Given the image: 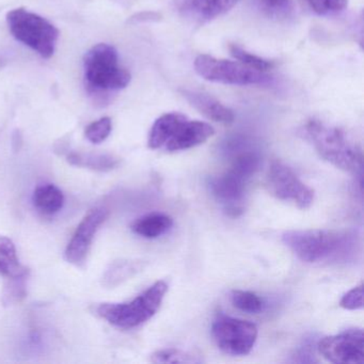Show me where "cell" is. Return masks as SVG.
Wrapping results in <instances>:
<instances>
[{
	"instance_id": "cell-5",
	"label": "cell",
	"mask_w": 364,
	"mask_h": 364,
	"mask_svg": "<svg viewBox=\"0 0 364 364\" xmlns=\"http://www.w3.org/2000/svg\"><path fill=\"white\" fill-rule=\"evenodd\" d=\"M167 291V283L157 281L131 301L100 304L97 308V314L114 327L133 329L156 314Z\"/></svg>"
},
{
	"instance_id": "cell-28",
	"label": "cell",
	"mask_w": 364,
	"mask_h": 364,
	"mask_svg": "<svg viewBox=\"0 0 364 364\" xmlns=\"http://www.w3.org/2000/svg\"><path fill=\"white\" fill-rule=\"evenodd\" d=\"M161 16L154 12H144V14H137L131 18L132 22H150V21L159 20Z\"/></svg>"
},
{
	"instance_id": "cell-22",
	"label": "cell",
	"mask_w": 364,
	"mask_h": 364,
	"mask_svg": "<svg viewBox=\"0 0 364 364\" xmlns=\"http://www.w3.org/2000/svg\"><path fill=\"white\" fill-rule=\"evenodd\" d=\"M153 363H199L193 353L176 348L161 349L151 355Z\"/></svg>"
},
{
	"instance_id": "cell-20",
	"label": "cell",
	"mask_w": 364,
	"mask_h": 364,
	"mask_svg": "<svg viewBox=\"0 0 364 364\" xmlns=\"http://www.w3.org/2000/svg\"><path fill=\"white\" fill-rule=\"evenodd\" d=\"M229 50L232 56L236 60H238V63H242V65L250 68V69L266 73V72L269 71V70L274 68V63L272 61L262 58V57L257 56V55L252 54V53L247 52L246 50L236 46V44L230 46Z\"/></svg>"
},
{
	"instance_id": "cell-16",
	"label": "cell",
	"mask_w": 364,
	"mask_h": 364,
	"mask_svg": "<svg viewBox=\"0 0 364 364\" xmlns=\"http://www.w3.org/2000/svg\"><path fill=\"white\" fill-rule=\"evenodd\" d=\"M173 225L171 217L163 213H152L140 217L132 225V231L141 237L157 238L167 233Z\"/></svg>"
},
{
	"instance_id": "cell-1",
	"label": "cell",
	"mask_w": 364,
	"mask_h": 364,
	"mask_svg": "<svg viewBox=\"0 0 364 364\" xmlns=\"http://www.w3.org/2000/svg\"><path fill=\"white\" fill-rule=\"evenodd\" d=\"M304 133L323 161L344 171L361 170V146L344 129L312 119L304 125Z\"/></svg>"
},
{
	"instance_id": "cell-6",
	"label": "cell",
	"mask_w": 364,
	"mask_h": 364,
	"mask_svg": "<svg viewBox=\"0 0 364 364\" xmlns=\"http://www.w3.org/2000/svg\"><path fill=\"white\" fill-rule=\"evenodd\" d=\"M84 68L88 88L95 92L121 90L131 82V74L119 65L118 52L109 44L91 48L85 56Z\"/></svg>"
},
{
	"instance_id": "cell-17",
	"label": "cell",
	"mask_w": 364,
	"mask_h": 364,
	"mask_svg": "<svg viewBox=\"0 0 364 364\" xmlns=\"http://www.w3.org/2000/svg\"><path fill=\"white\" fill-rule=\"evenodd\" d=\"M33 203L42 214L55 215L63 210L65 196L54 184H42L33 191Z\"/></svg>"
},
{
	"instance_id": "cell-3",
	"label": "cell",
	"mask_w": 364,
	"mask_h": 364,
	"mask_svg": "<svg viewBox=\"0 0 364 364\" xmlns=\"http://www.w3.org/2000/svg\"><path fill=\"white\" fill-rule=\"evenodd\" d=\"M282 242L306 263H321L344 257L351 249L353 237L334 230H293L283 233Z\"/></svg>"
},
{
	"instance_id": "cell-21",
	"label": "cell",
	"mask_w": 364,
	"mask_h": 364,
	"mask_svg": "<svg viewBox=\"0 0 364 364\" xmlns=\"http://www.w3.org/2000/svg\"><path fill=\"white\" fill-rule=\"evenodd\" d=\"M231 301L235 308L249 314H257L264 309V301L252 291H233L231 294Z\"/></svg>"
},
{
	"instance_id": "cell-9",
	"label": "cell",
	"mask_w": 364,
	"mask_h": 364,
	"mask_svg": "<svg viewBox=\"0 0 364 364\" xmlns=\"http://www.w3.org/2000/svg\"><path fill=\"white\" fill-rule=\"evenodd\" d=\"M212 336L223 353L245 355L252 350L257 342V328L250 321L218 314L212 323Z\"/></svg>"
},
{
	"instance_id": "cell-25",
	"label": "cell",
	"mask_w": 364,
	"mask_h": 364,
	"mask_svg": "<svg viewBox=\"0 0 364 364\" xmlns=\"http://www.w3.org/2000/svg\"><path fill=\"white\" fill-rule=\"evenodd\" d=\"M311 9L318 16H331L346 8L348 0H306Z\"/></svg>"
},
{
	"instance_id": "cell-10",
	"label": "cell",
	"mask_w": 364,
	"mask_h": 364,
	"mask_svg": "<svg viewBox=\"0 0 364 364\" xmlns=\"http://www.w3.org/2000/svg\"><path fill=\"white\" fill-rule=\"evenodd\" d=\"M267 185L277 199L293 203L300 210H306L314 201L312 189L306 186L289 166L281 161H274L270 166Z\"/></svg>"
},
{
	"instance_id": "cell-26",
	"label": "cell",
	"mask_w": 364,
	"mask_h": 364,
	"mask_svg": "<svg viewBox=\"0 0 364 364\" xmlns=\"http://www.w3.org/2000/svg\"><path fill=\"white\" fill-rule=\"evenodd\" d=\"M262 9L272 18H283L291 12V0H259Z\"/></svg>"
},
{
	"instance_id": "cell-23",
	"label": "cell",
	"mask_w": 364,
	"mask_h": 364,
	"mask_svg": "<svg viewBox=\"0 0 364 364\" xmlns=\"http://www.w3.org/2000/svg\"><path fill=\"white\" fill-rule=\"evenodd\" d=\"M112 131V119L105 117L91 123L85 132L87 139L93 144H100L109 137Z\"/></svg>"
},
{
	"instance_id": "cell-18",
	"label": "cell",
	"mask_w": 364,
	"mask_h": 364,
	"mask_svg": "<svg viewBox=\"0 0 364 364\" xmlns=\"http://www.w3.org/2000/svg\"><path fill=\"white\" fill-rule=\"evenodd\" d=\"M68 161L76 167L87 168L95 171H110L119 165V159L112 155L92 153H71Z\"/></svg>"
},
{
	"instance_id": "cell-24",
	"label": "cell",
	"mask_w": 364,
	"mask_h": 364,
	"mask_svg": "<svg viewBox=\"0 0 364 364\" xmlns=\"http://www.w3.org/2000/svg\"><path fill=\"white\" fill-rule=\"evenodd\" d=\"M27 279H28V277L9 279V283L6 285L5 291H4V304H16L25 297V295H26Z\"/></svg>"
},
{
	"instance_id": "cell-12",
	"label": "cell",
	"mask_w": 364,
	"mask_h": 364,
	"mask_svg": "<svg viewBox=\"0 0 364 364\" xmlns=\"http://www.w3.org/2000/svg\"><path fill=\"white\" fill-rule=\"evenodd\" d=\"M107 217L108 210L106 208H95L80 221L65 249V257L69 263L77 267L86 263L95 234L99 231L100 227L105 223Z\"/></svg>"
},
{
	"instance_id": "cell-15",
	"label": "cell",
	"mask_w": 364,
	"mask_h": 364,
	"mask_svg": "<svg viewBox=\"0 0 364 364\" xmlns=\"http://www.w3.org/2000/svg\"><path fill=\"white\" fill-rule=\"evenodd\" d=\"M0 274L9 279L28 277V268L22 265L16 245L10 238L0 236Z\"/></svg>"
},
{
	"instance_id": "cell-4",
	"label": "cell",
	"mask_w": 364,
	"mask_h": 364,
	"mask_svg": "<svg viewBox=\"0 0 364 364\" xmlns=\"http://www.w3.org/2000/svg\"><path fill=\"white\" fill-rule=\"evenodd\" d=\"M259 159L252 152L236 156L225 173L213 178L210 189L217 201L220 202L230 216L237 217L244 212L245 193L249 180L259 169Z\"/></svg>"
},
{
	"instance_id": "cell-19",
	"label": "cell",
	"mask_w": 364,
	"mask_h": 364,
	"mask_svg": "<svg viewBox=\"0 0 364 364\" xmlns=\"http://www.w3.org/2000/svg\"><path fill=\"white\" fill-rule=\"evenodd\" d=\"M144 267V264L141 261L122 259V261L116 262L106 272L104 281L108 287H114L131 277L135 276L137 272H141Z\"/></svg>"
},
{
	"instance_id": "cell-2",
	"label": "cell",
	"mask_w": 364,
	"mask_h": 364,
	"mask_svg": "<svg viewBox=\"0 0 364 364\" xmlns=\"http://www.w3.org/2000/svg\"><path fill=\"white\" fill-rule=\"evenodd\" d=\"M214 134V127L208 123L189 120L178 112H169L155 121L148 144L152 150L164 149L168 152H178L204 144Z\"/></svg>"
},
{
	"instance_id": "cell-27",
	"label": "cell",
	"mask_w": 364,
	"mask_h": 364,
	"mask_svg": "<svg viewBox=\"0 0 364 364\" xmlns=\"http://www.w3.org/2000/svg\"><path fill=\"white\" fill-rule=\"evenodd\" d=\"M340 306L346 310L355 311L363 308V285L360 284L347 291L340 301Z\"/></svg>"
},
{
	"instance_id": "cell-11",
	"label": "cell",
	"mask_w": 364,
	"mask_h": 364,
	"mask_svg": "<svg viewBox=\"0 0 364 364\" xmlns=\"http://www.w3.org/2000/svg\"><path fill=\"white\" fill-rule=\"evenodd\" d=\"M317 349L332 363L362 364L364 362L363 330L353 328L336 336H325L319 341Z\"/></svg>"
},
{
	"instance_id": "cell-13",
	"label": "cell",
	"mask_w": 364,
	"mask_h": 364,
	"mask_svg": "<svg viewBox=\"0 0 364 364\" xmlns=\"http://www.w3.org/2000/svg\"><path fill=\"white\" fill-rule=\"evenodd\" d=\"M240 0H176L178 14L189 22L204 24L232 9Z\"/></svg>"
},
{
	"instance_id": "cell-7",
	"label": "cell",
	"mask_w": 364,
	"mask_h": 364,
	"mask_svg": "<svg viewBox=\"0 0 364 364\" xmlns=\"http://www.w3.org/2000/svg\"><path fill=\"white\" fill-rule=\"evenodd\" d=\"M7 22L14 37L42 58L48 59L54 55L59 31L46 18L20 8L7 14Z\"/></svg>"
},
{
	"instance_id": "cell-14",
	"label": "cell",
	"mask_w": 364,
	"mask_h": 364,
	"mask_svg": "<svg viewBox=\"0 0 364 364\" xmlns=\"http://www.w3.org/2000/svg\"><path fill=\"white\" fill-rule=\"evenodd\" d=\"M182 95L193 107L210 120L223 124L233 123L234 112L210 95L193 90H183Z\"/></svg>"
},
{
	"instance_id": "cell-8",
	"label": "cell",
	"mask_w": 364,
	"mask_h": 364,
	"mask_svg": "<svg viewBox=\"0 0 364 364\" xmlns=\"http://www.w3.org/2000/svg\"><path fill=\"white\" fill-rule=\"evenodd\" d=\"M195 70L198 75L208 82L233 86L261 85L269 80L267 74L250 69L242 63L208 55H200L196 58Z\"/></svg>"
}]
</instances>
